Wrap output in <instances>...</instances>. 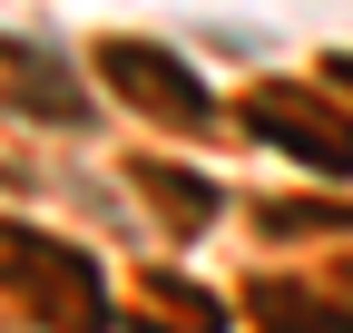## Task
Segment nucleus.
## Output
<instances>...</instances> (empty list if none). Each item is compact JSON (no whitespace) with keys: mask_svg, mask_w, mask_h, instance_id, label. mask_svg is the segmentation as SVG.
<instances>
[{"mask_svg":"<svg viewBox=\"0 0 353 333\" xmlns=\"http://www.w3.org/2000/svg\"><path fill=\"white\" fill-rule=\"evenodd\" d=\"M99 78L118 98H138L157 128H206L216 118V98H206V78L187 69V59H167V50H148V39H108L99 50Z\"/></svg>","mask_w":353,"mask_h":333,"instance_id":"obj_2","label":"nucleus"},{"mask_svg":"<svg viewBox=\"0 0 353 333\" xmlns=\"http://www.w3.org/2000/svg\"><path fill=\"white\" fill-rule=\"evenodd\" d=\"M0 265H10V284L50 314L59 333H99L108 323V294H99V275H88L69 245H39V235H10L0 226Z\"/></svg>","mask_w":353,"mask_h":333,"instance_id":"obj_1","label":"nucleus"},{"mask_svg":"<svg viewBox=\"0 0 353 333\" xmlns=\"http://www.w3.org/2000/svg\"><path fill=\"white\" fill-rule=\"evenodd\" d=\"M343 275H353V265H343Z\"/></svg>","mask_w":353,"mask_h":333,"instance_id":"obj_6","label":"nucleus"},{"mask_svg":"<svg viewBox=\"0 0 353 333\" xmlns=\"http://www.w3.org/2000/svg\"><path fill=\"white\" fill-rule=\"evenodd\" d=\"M334 78H343V89H353V59H334Z\"/></svg>","mask_w":353,"mask_h":333,"instance_id":"obj_5","label":"nucleus"},{"mask_svg":"<svg viewBox=\"0 0 353 333\" xmlns=\"http://www.w3.org/2000/svg\"><path fill=\"white\" fill-rule=\"evenodd\" d=\"M255 138H275V147H294L304 166H324V177H353V118L334 108V98H314V89H255Z\"/></svg>","mask_w":353,"mask_h":333,"instance_id":"obj_3","label":"nucleus"},{"mask_svg":"<svg viewBox=\"0 0 353 333\" xmlns=\"http://www.w3.org/2000/svg\"><path fill=\"white\" fill-rule=\"evenodd\" d=\"M148 186L167 196V216H176V226H206V216H216V186H206V177H176V166H148Z\"/></svg>","mask_w":353,"mask_h":333,"instance_id":"obj_4","label":"nucleus"}]
</instances>
